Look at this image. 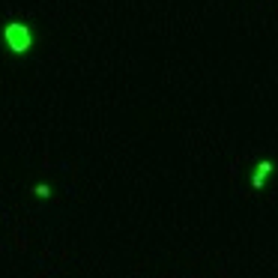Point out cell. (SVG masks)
Wrapping results in <instances>:
<instances>
[{
  "label": "cell",
  "mask_w": 278,
  "mask_h": 278,
  "mask_svg": "<svg viewBox=\"0 0 278 278\" xmlns=\"http://www.w3.org/2000/svg\"><path fill=\"white\" fill-rule=\"evenodd\" d=\"M3 42H6V48L12 54H24V51L33 48V33L24 21H9L3 27Z\"/></svg>",
  "instance_id": "6da1fadb"
},
{
  "label": "cell",
  "mask_w": 278,
  "mask_h": 278,
  "mask_svg": "<svg viewBox=\"0 0 278 278\" xmlns=\"http://www.w3.org/2000/svg\"><path fill=\"white\" fill-rule=\"evenodd\" d=\"M272 171H275V165H272L269 158H263V162L254 168V174H251V188H257V191H260V188L266 185V177H269Z\"/></svg>",
  "instance_id": "7a4b0ae2"
},
{
  "label": "cell",
  "mask_w": 278,
  "mask_h": 278,
  "mask_svg": "<svg viewBox=\"0 0 278 278\" xmlns=\"http://www.w3.org/2000/svg\"><path fill=\"white\" fill-rule=\"evenodd\" d=\"M33 194H36V197H51V185L39 183V185H36V188H33Z\"/></svg>",
  "instance_id": "3957f363"
}]
</instances>
